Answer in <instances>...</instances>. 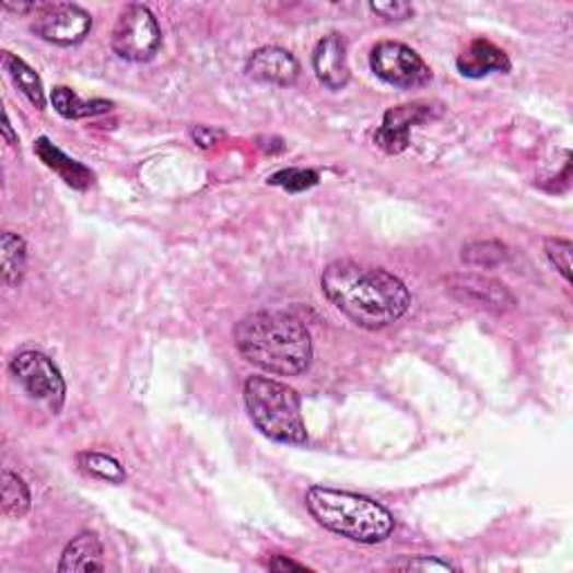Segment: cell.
<instances>
[{"mask_svg":"<svg viewBox=\"0 0 573 573\" xmlns=\"http://www.w3.org/2000/svg\"><path fill=\"white\" fill-rule=\"evenodd\" d=\"M27 245L21 235L5 231L0 235V267H3V282L8 286H19L25 276Z\"/></svg>","mask_w":573,"mask_h":573,"instance_id":"cell-18","label":"cell"},{"mask_svg":"<svg viewBox=\"0 0 573 573\" xmlns=\"http://www.w3.org/2000/svg\"><path fill=\"white\" fill-rule=\"evenodd\" d=\"M245 404L254 425L265 437L278 444H307L301 397L294 388L269 376H249L245 381Z\"/></svg>","mask_w":573,"mask_h":573,"instance_id":"cell-4","label":"cell"},{"mask_svg":"<svg viewBox=\"0 0 573 573\" xmlns=\"http://www.w3.org/2000/svg\"><path fill=\"white\" fill-rule=\"evenodd\" d=\"M235 346L252 365L278 376L307 372L314 356L309 329L284 312L245 316L235 325Z\"/></svg>","mask_w":573,"mask_h":573,"instance_id":"cell-2","label":"cell"},{"mask_svg":"<svg viewBox=\"0 0 573 573\" xmlns=\"http://www.w3.org/2000/svg\"><path fill=\"white\" fill-rule=\"evenodd\" d=\"M461 260L470 267L480 269H493L500 267L502 262L508 260V247L498 243V241H487V243H472L466 245L461 252Z\"/></svg>","mask_w":573,"mask_h":573,"instance_id":"cell-21","label":"cell"},{"mask_svg":"<svg viewBox=\"0 0 573 573\" xmlns=\"http://www.w3.org/2000/svg\"><path fill=\"white\" fill-rule=\"evenodd\" d=\"M305 504L323 529L359 545H378L395 531L393 513L365 495L312 487Z\"/></svg>","mask_w":573,"mask_h":573,"instance_id":"cell-3","label":"cell"},{"mask_svg":"<svg viewBox=\"0 0 573 573\" xmlns=\"http://www.w3.org/2000/svg\"><path fill=\"white\" fill-rule=\"evenodd\" d=\"M320 290L334 307L363 329H384L397 323L412 303L401 278L352 260L327 265L320 276Z\"/></svg>","mask_w":573,"mask_h":573,"instance_id":"cell-1","label":"cell"},{"mask_svg":"<svg viewBox=\"0 0 573 573\" xmlns=\"http://www.w3.org/2000/svg\"><path fill=\"white\" fill-rule=\"evenodd\" d=\"M448 292L468 305L482 307L493 314H506L515 307V296L508 292V286L495 278L480 273H459L446 280Z\"/></svg>","mask_w":573,"mask_h":573,"instance_id":"cell-9","label":"cell"},{"mask_svg":"<svg viewBox=\"0 0 573 573\" xmlns=\"http://www.w3.org/2000/svg\"><path fill=\"white\" fill-rule=\"evenodd\" d=\"M52 106L55 110L66 117V119H87V117H97V115H106L113 110V104L106 100H92V102H83L79 94L72 87L59 85L52 90L50 94Z\"/></svg>","mask_w":573,"mask_h":573,"instance_id":"cell-16","label":"cell"},{"mask_svg":"<svg viewBox=\"0 0 573 573\" xmlns=\"http://www.w3.org/2000/svg\"><path fill=\"white\" fill-rule=\"evenodd\" d=\"M399 569L404 571H457L455 564L437 560V558H412L406 564H399Z\"/></svg>","mask_w":573,"mask_h":573,"instance_id":"cell-25","label":"cell"},{"mask_svg":"<svg viewBox=\"0 0 573 573\" xmlns=\"http://www.w3.org/2000/svg\"><path fill=\"white\" fill-rule=\"evenodd\" d=\"M77 464L85 475L97 477V480H104V482H110V484H124L126 482L124 466L110 455L83 451V453L77 455Z\"/></svg>","mask_w":573,"mask_h":573,"instance_id":"cell-19","label":"cell"},{"mask_svg":"<svg viewBox=\"0 0 573 573\" xmlns=\"http://www.w3.org/2000/svg\"><path fill=\"white\" fill-rule=\"evenodd\" d=\"M372 72L388 85L412 90L430 83L433 70L412 50L399 40H381L370 52Z\"/></svg>","mask_w":573,"mask_h":573,"instance_id":"cell-7","label":"cell"},{"mask_svg":"<svg viewBox=\"0 0 573 573\" xmlns=\"http://www.w3.org/2000/svg\"><path fill=\"white\" fill-rule=\"evenodd\" d=\"M370 12L386 21H408L414 14V8L404 0H388V3H370Z\"/></svg>","mask_w":573,"mask_h":573,"instance_id":"cell-24","label":"cell"},{"mask_svg":"<svg viewBox=\"0 0 573 573\" xmlns=\"http://www.w3.org/2000/svg\"><path fill=\"white\" fill-rule=\"evenodd\" d=\"M32 506V498H30V489L23 482V477H19L12 470L3 472V513L10 517L21 519L23 515H27Z\"/></svg>","mask_w":573,"mask_h":573,"instance_id":"cell-20","label":"cell"},{"mask_svg":"<svg viewBox=\"0 0 573 573\" xmlns=\"http://www.w3.org/2000/svg\"><path fill=\"white\" fill-rule=\"evenodd\" d=\"M190 137H194V141L200 149H213L215 143L224 139V130L211 128V126H194L190 128Z\"/></svg>","mask_w":573,"mask_h":573,"instance_id":"cell-26","label":"cell"},{"mask_svg":"<svg viewBox=\"0 0 573 573\" xmlns=\"http://www.w3.org/2000/svg\"><path fill=\"white\" fill-rule=\"evenodd\" d=\"M34 153L38 155V160H40L47 168L55 171L57 175H61V179H63L68 186H72V188H77V190H85L87 186H92L94 173H92L87 166H83L81 162L68 157V155H66L61 149H57L55 143H52L50 139H47V137H38V139H36Z\"/></svg>","mask_w":573,"mask_h":573,"instance_id":"cell-14","label":"cell"},{"mask_svg":"<svg viewBox=\"0 0 573 573\" xmlns=\"http://www.w3.org/2000/svg\"><path fill=\"white\" fill-rule=\"evenodd\" d=\"M110 45L124 61H151L162 45V30L155 14L147 5H128L117 19Z\"/></svg>","mask_w":573,"mask_h":573,"instance_id":"cell-5","label":"cell"},{"mask_svg":"<svg viewBox=\"0 0 573 573\" xmlns=\"http://www.w3.org/2000/svg\"><path fill=\"white\" fill-rule=\"evenodd\" d=\"M3 135H5V141L10 143L12 149L19 147V137L14 135V128H12V124H10V115H8V113H3Z\"/></svg>","mask_w":573,"mask_h":573,"instance_id":"cell-28","label":"cell"},{"mask_svg":"<svg viewBox=\"0 0 573 573\" xmlns=\"http://www.w3.org/2000/svg\"><path fill=\"white\" fill-rule=\"evenodd\" d=\"M10 370L30 397L47 404L55 414L61 412L66 404V381L50 356L25 350L12 359Z\"/></svg>","mask_w":573,"mask_h":573,"instance_id":"cell-6","label":"cell"},{"mask_svg":"<svg viewBox=\"0 0 573 573\" xmlns=\"http://www.w3.org/2000/svg\"><path fill=\"white\" fill-rule=\"evenodd\" d=\"M269 184L290 190V194H301V190H307L318 184V173L312 168H284L271 175Z\"/></svg>","mask_w":573,"mask_h":573,"instance_id":"cell-22","label":"cell"},{"mask_svg":"<svg viewBox=\"0 0 573 573\" xmlns=\"http://www.w3.org/2000/svg\"><path fill=\"white\" fill-rule=\"evenodd\" d=\"M104 545L97 534L83 531L66 547L59 571L61 573H90V571H104Z\"/></svg>","mask_w":573,"mask_h":573,"instance_id":"cell-15","label":"cell"},{"mask_svg":"<svg viewBox=\"0 0 573 573\" xmlns=\"http://www.w3.org/2000/svg\"><path fill=\"white\" fill-rule=\"evenodd\" d=\"M314 72L329 90H343L350 83L348 45L341 34H327L316 43L312 57Z\"/></svg>","mask_w":573,"mask_h":573,"instance_id":"cell-12","label":"cell"},{"mask_svg":"<svg viewBox=\"0 0 573 573\" xmlns=\"http://www.w3.org/2000/svg\"><path fill=\"white\" fill-rule=\"evenodd\" d=\"M92 30V16L72 3H40L34 12L32 32L52 45H79Z\"/></svg>","mask_w":573,"mask_h":573,"instance_id":"cell-8","label":"cell"},{"mask_svg":"<svg viewBox=\"0 0 573 573\" xmlns=\"http://www.w3.org/2000/svg\"><path fill=\"white\" fill-rule=\"evenodd\" d=\"M269 569H273V571H307L305 564L294 562V560H286L284 556L271 558V560H269Z\"/></svg>","mask_w":573,"mask_h":573,"instance_id":"cell-27","label":"cell"},{"mask_svg":"<svg viewBox=\"0 0 573 573\" xmlns=\"http://www.w3.org/2000/svg\"><path fill=\"white\" fill-rule=\"evenodd\" d=\"M0 61H3V68H5L8 77L14 81V85L25 94V97L38 110H43L45 108V87H43V81L36 74V70H32L21 57H16L12 52H3Z\"/></svg>","mask_w":573,"mask_h":573,"instance_id":"cell-17","label":"cell"},{"mask_svg":"<svg viewBox=\"0 0 573 573\" xmlns=\"http://www.w3.org/2000/svg\"><path fill=\"white\" fill-rule=\"evenodd\" d=\"M433 117H435V106L421 102L390 108L384 115V124H381L378 130L374 132V143L388 155H399L410 147L412 126H419Z\"/></svg>","mask_w":573,"mask_h":573,"instance_id":"cell-10","label":"cell"},{"mask_svg":"<svg viewBox=\"0 0 573 573\" xmlns=\"http://www.w3.org/2000/svg\"><path fill=\"white\" fill-rule=\"evenodd\" d=\"M247 74L260 83L290 87L301 77V63L290 50H284V47L267 45L249 57Z\"/></svg>","mask_w":573,"mask_h":573,"instance_id":"cell-11","label":"cell"},{"mask_svg":"<svg viewBox=\"0 0 573 573\" xmlns=\"http://www.w3.org/2000/svg\"><path fill=\"white\" fill-rule=\"evenodd\" d=\"M457 70L468 79H482L491 72L506 74L511 70V61L502 47H498L495 43L487 38H475L457 57Z\"/></svg>","mask_w":573,"mask_h":573,"instance_id":"cell-13","label":"cell"},{"mask_svg":"<svg viewBox=\"0 0 573 573\" xmlns=\"http://www.w3.org/2000/svg\"><path fill=\"white\" fill-rule=\"evenodd\" d=\"M571 243L564 237H547L545 241V254L549 262L560 271V276L571 282Z\"/></svg>","mask_w":573,"mask_h":573,"instance_id":"cell-23","label":"cell"}]
</instances>
